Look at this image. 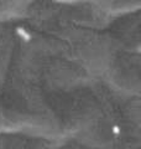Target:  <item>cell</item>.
<instances>
[{"mask_svg": "<svg viewBox=\"0 0 141 149\" xmlns=\"http://www.w3.org/2000/svg\"><path fill=\"white\" fill-rule=\"evenodd\" d=\"M111 132H113V134H114V136H119V134H121V128H120L118 124H114V125L111 127Z\"/></svg>", "mask_w": 141, "mask_h": 149, "instance_id": "7a4b0ae2", "label": "cell"}, {"mask_svg": "<svg viewBox=\"0 0 141 149\" xmlns=\"http://www.w3.org/2000/svg\"><path fill=\"white\" fill-rule=\"evenodd\" d=\"M15 34L19 36V39H20L22 42H25V44L30 42V41L32 40V35L21 25H19V26L15 27Z\"/></svg>", "mask_w": 141, "mask_h": 149, "instance_id": "6da1fadb", "label": "cell"}]
</instances>
